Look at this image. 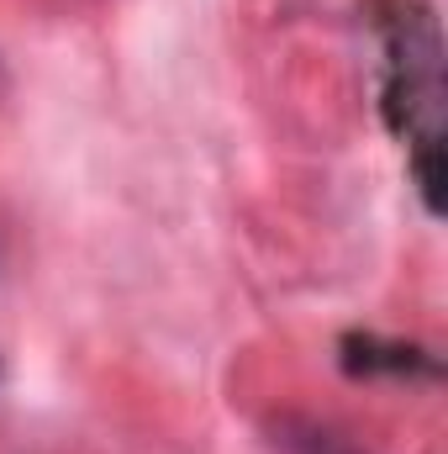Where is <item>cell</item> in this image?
Returning <instances> with one entry per match:
<instances>
[{
    "mask_svg": "<svg viewBox=\"0 0 448 454\" xmlns=\"http://www.w3.org/2000/svg\"><path fill=\"white\" fill-rule=\"evenodd\" d=\"M385 121L412 148H444V37L433 11L385 27Z\"/></svg>",
    "mask_w": 448,
    "mask_h": 454,
    "instance_id": "1",
    "label": "cell"
},
{
    "mask_svg": "<svg viewBox=\"0 0 448 454\" xmlns=\"http://www.w3.org/2000/svg\"><path fill=\"white\" fill-rule=\"evenodd\" d=\"M337 364L348 375H406V380H438L444 375L438 354H428L417 343H385L375 333H348L337 343Z\"/></svg>",
    "mask_w": 448,
    "mask_h": 454,
    "instance_id": "2",
    "label": "cell"
},
{
    "mask_svg": "<svg viewBox=\"0 0 448 454\" xmlns=\"http://www.w3.org/2000/svg\"><path fill=\"white\" fill-rule=\"evenodd\" d=\"M274 444L285 454H359L343 434L312 418H274Z\"/></svg>",
    "mask_w": 448,
    "mask_h": 454,
    "instance_id": "3",
    "label": "cell"
},
{
    "mask_svg": "<svg viewBox=\"0 0 448 454\" xmlns=\"http://www.w3.org/2000/svg\"><path fill=\"white\" fill-rule=\"evenodd\" d=\"M412 185H417L428 217H444V185H448L444 148H412Z\"/></svg>",
    "mask_w": 448,
    "mask_h": 454,
    "instance_id": "4",
    "label": "cell"
}]
</instances>
